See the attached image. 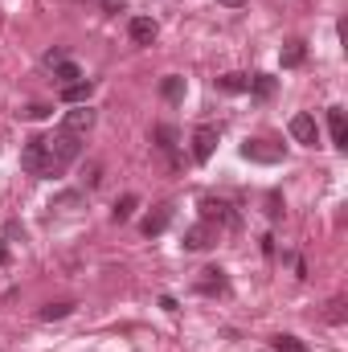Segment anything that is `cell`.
<instances>
[{
    "mask_svg": "<svg viewBox=\"0 0 348 352\" xmlns=\"http://www.w3.org/2000/svg\"><path fill=\"white\" fill-rule=\"evenodd\" d=\"M45 148H50V160L58 164V173H66L78 156H83V140L78 135H70V131H54V135H45Z\"/></svg>",
    "mask_w": 348,
    "mask_h": 352,
    "instance_id": "1",
    "label": "cell"
},
{
    "mask_svg": "<svg viewBox=\"0 0 348 352\" xmlns=\"http://www.w3.org/2000/svg\"><path fill=\"white\" fill-rule=\"evenodd\" d=\"M21 164H25V173H33V176H62V173H58V164L50 160L45 135H33V140L25 144V152H21Z\"/></svg>",
    "mask_w": 348,
    "mask_h": 352,
    "instance_id": "2",
    "label": "cell"
},
{
    "mask_svg": "<svg viewBox=\"0 0 348 352\" xmlns=\"http://www.w3.org/2000/svg\"><path fill=\"white\" fill-rule=\"evenodd\" d=\"M213 148H217V127L201 123V127L193 131V160H197V164H205V160L213 156Z\"/></svg>",
    "mask_w": 348,
    "mask_h": 352,
    "instance_id": "3",
    "label": "cell"
},
{
    "mask_svg": "<svg viewBox=\"0 0 348 352\" xmlns=\"http://www.w3.org/2000/svg\"><path fill=\"white\" fill-rule=\"evenodd\" d=\"M90 127H94V111H90L87 102L83 107H74V111H66V119H62V131H70V135H87Z\"/></svg>",
    "mask_w": 348,
    "mask_h": 352,
    "instance_id": "4",
    "label": "cell"
},
{
    "mask_svg": "<svg viewBox=\"0 0 348 352\" xmlns=\"http://www.w3.org/2000/svg\"><path fill=\"white\" fill-rule=\"evenodd\" d=\"M291 135H295V144H303V148H316V144H320V127H316L312 115H295V119H291Z\"/></svg>",
    "mask_w": 348,
    "mask_h": 352,
    "instance_id": "5",
    "label": "cell"
},
{
    "mask_svg": "<svg viewBox=\"0 0 348 352\" xmlns=\"http://www.w3.org/2000/svg\"><path fill=\"white\" fill-rule=\"evenodd\" d=\"M213 242H217V230H213L209 221H201V226H188V230H184V246H188V250H209Z\"/></svg>",
    "mask_w": 348,
    "mask_h": 352,
    "instance_id": "6",
    "label": "cell"
},
{
    "mask_svg": "<svg viewBox=\"0 0 348 352\" xmlns=\"http://www.w3.org/2000/svg\"><path fill=\"white\" fill-rule=\"evenodd\" d=\"M168 221H173V205H156V209L140 221V230H144L148 238H156V234H164V230H168Z\"/></svg>",
    "mask_w": 348,
    "mask_h": 352,
    "instance_id": "7",
    "label": "cell"
},
{
    "mask_svg": "<svg viewBox=\"0 0 348 352\" xmlns=\"http://www.w3.org/2000/svg\"><path fill=\"white\" fill-rule=\"evenodd\" d=\"M197 291L201 295H226V270L221 266H205L201 278H197Z\"/></svg>",
    "mask_w": 348,
    "mask_h": 352,
    "instance_id": "8",
    "label": "cell"
},
{
    "mask_svg": "<svg viewBox=\"0 0 348 352\" xmlns=\"http://www.w3.org/2000/svg\"><path fill=\"white\" fill-rule=\"evenodd\" d=\"M201 213H205V221H209V226H213V221H217V226H234L230 205H226V201H217V197H205V201H201Z\"/></svg>",
    "mask_w": 348,
    "mask_h": 352,
    "instance_id": "9",
    "label": "cell"
},
{
    "mask_svg": "<svg viewBox=\"0 0 348 352\" xmlns=\"http://www.w3.org/2000/svg\"><path fill=\"white\" fill-rule=\"evenodd\" d=\"M127 33H131L135 45H152V41H156V21H152V16H131Z\"/></svg>",
    "mask_w": 348,
    "mask_h": 352,
    "instance_id": "10",
    "label": "cell"
},
{
    "mask_svg": "<svg viewBox=\"0 0 348 352\" xmlns=\"http://www.w3.org/2000/svg\"><path fill=\"white\" fill-rule=\"evenodd\" d=\"M242 156L246 160H259V164H274L283 152L279 148H266V140H250V144H242Z\"/></svg>",
    "mask_w": 348,
    "mask_h": 352,
    "instance_id": "11",
    "label": "cell"
},
{
    "mask_svg": "<svg viewBox=\"0 0 348 352\" xmlns=\"http://www.w3.org/2000/svg\"><path fill=\"white\" fill-rule=\"evenodd\" d=\"M328 131H332V144L345 152V148H348V119H345V111H340V107H332V111H328Z\"/></svg>",
    "mask_w": 348,
    "mask_h": 352,
    "instance_id": "12",
    "label": "cell"
},
{
    "mask_svg": "<svg viewBox=\"0 0 348 352\" xmlns=\"http://www.w3.org/2000/svg\"><path fill=\"white\" fill-rule=\"evenodd\" d=\"M279 62H283V70H299V66L307 62V45H303V41H287L283 54H279Z\"/></svg>",
    "mask_w": 348,
    "mask_h": 352,
    "instance_id": "13",
    "label": "cell"
},
{
    "mask_svg": "<svg viewBox=\"0 0 348 352\" xmlns=\"http://www.w3.org/2000/svg\"><path fill=\"white\" fill-rule=\"evenodd\" d=\"M90 90H94V82H90V78H78V82L62 87V102H70V107H83V102H90Z\"/></svg>",
    "mask_w": 348,
    "mask_h": 352,
    "instance_id": "14",
    "label": "cell"
},
{
    "mask_svg": "<svg viewBox=\"0 0 348 352\" xmlns=\"http://www.w3.org/2000/svg\"><path fill=\"white\" fill-rule=\"evenodd\" d=\"M152 140H156L160 152H168V156L176 152V127H168V123H156V127H152Z\"/></svg>",
    "mask_w": 348,
    "mask_h": 352,
    "instance_id": "15",
    "label": "cell"
},
{
    "mask_svg": "<svg viewBox=\"0 0 348 352\" xmlns=\"http://www.w3.org/2000/svg\"><path fill=\"white\" fill-rule=\"evenodd\" d=\"M274 87H279V82H274V78H270V74H254V78H250V94H254V98H259V102H266V98H274Z\"/></svg>",
    "mask_w": 348,
    "mask_h": 352,
    "instance_id": "16",
    "label": "cell"
},
{
    "mask_svg": "<svg viewBox=\"0 0 348 352\" xmlns=\"http://www.w3.org/2000/svg\"><path fill=\"white\" fill-rule=\"evenodd\" d=\"M135 209H140V197H135V192H127V197H119V201H115L111 217H115V221H131V213H135Z\"/></svg>",
    "mask_w": 348,
    "mask_h": 352,
    "instance_id": "17",
    "label": "cell"
},
{
    "mask_svg": "<svg viewBox=\"0 0 348 352\" xmlns=\"http://www.w3.org/2000/svg\"><path fill=\"white\" fill-rule=\"evenodd\" d=\"M246 87H250V74H238V70L217 78V90H226V94H242Z\"/></svg>",
    "mask_w": 348,
    "mask_h": 352,
    "instance_id": "18",
    "label": "cell"
},
{
    "mask_svg": "<svg viewBox=\"0 0 348 352\" xmlns=\"http://www.w3.org/2000/svg\"><path fill=\"white\" fill-rule=\"evenodd\" d=\"M54 78H58L62 87H70V82H78V78H83V70H78L74 62H66V58H62V62L54 66Z\"/></svg>",
    "mask_w": 348,
    "mask_h": 352,
    "instance_id": "19",
    "label": "cell"
},
{
    "mask_svg": "<svg viewBox=\"0 0 348 352\" xmlns=\"http://www.w3.org/2000/svg\"><path fill=\"white\" fill-rule=\"evenodd\" d=\"M160 94H164L168 102H180V98H184V78H180V74H168V78L160 82Z\"/></svg>",
    "mask_w": 348,
    "mask_h": 352,
    "instance_id": "20",
    "label": "cell"
},
{
    "mask_svg": "<svg viewBox=\"0 0 348 352\" xmlns=\"http://www.w3.org/2000/svg\"><path fill=\"white\" fill-rule=\"evenodd\" d=\"M74 311V303H45L41 307V320H66Z\"/></svg>",
    "mask_w": 348,
    "mask_h": 352,
    "instance_id": "21",
    "label": "cell"
},
{
    "mask_svg": "<svg viewBox=\"0 0 348 352\" xmlns=\"http://www.w3.org/2000/svg\"><path fill=\"white\" fill-rule=\"evenodd\" d=\"M274 352H307L299 336H274Z\"/></svg>",
    "mask_w": 348,
    "mask_h": 352,
    "instance_id": "22",
    "label": "cell"
},
{
    "mask_svg": "<svg viewBox=\"0 0 348 352\" xmlns=\"http://www.w3.org/2000/svg\"><path fill=\"white\" fill-rule=\"evenodd\" d=\"M78 201H83L78 192H62V197L54 201V209H70V205H78Z\"/></svg>",
    "mask_w": 348,
    "mask_h": 352,
    "instance_id": "23",
    "label": "cell"
},
{
    "mask_svg": "<svg viewBox=\"0 0 348 352\" xmlns=\"http://www.w3.org/2000/svg\"><path fill=\"white\" fill-rule=\"evenodd\" d=\"M45 115H50V107H45V102H33V107L25 111V119H45Z\"/></svg>",
    "mask_w": 348,
    "mask_h": 352,
    "instance_id": "24",
    "label": "cell"
},
{
    "mask_svg": "<svg viewBox=\"0 0 348 352\" xmlns=\"http://www.w3.org/2000/svg\"><path fill=\"white\" fill-rule=\"evenodd\" d=\"M4 234H8V238H21V242H25V230H21L17 221H8V226H4Z\"/></svg>",
    "mask_w": 348,
    "mask_h": 352,
    "instance_id": "25",
    "label": "cell"
},
{
    "mask_svg": "<svg viewBox=\"0 0 348 352\" xmlns=\"http://www.w3.org/2000/svg\"><path fill=\"white\" fill-rule=\"evenodd\" d=\"M98 173H102V168H98V164H90V168H87V184H90V188H94V184H98V180H102V176H98Z\"/></svg>",
    "mask_w": 348,
    "mask_h": 352,
    "instance_id": "26",
    "label": "cell"
},
{
    "mask_svg": "<svg viewBox=\"0 0 348 352\" xmlns=\"http://www.w3.org/2000/svg\"><path fill=\"white\" fill-rule=\"evenodd\" d=\"M102 8H107V12H123L127 4H123V0H102Z\"/></svg>",
    "mask_w": 348,
    "mask_h": 352,
    "instance_id": "27",
    "label": "cell"
},
{
    "mask_svg": "<svg viewBox=\"0 0 348 352\" xmlns=\"http://www.w3.org/2000/svg\"><path fill=\"white\" fill-rule=\"evenodd\" d=\"M217 4H226V8H242L246 0H217Z\"/></svg>",
    "mask_w": 348,
    "mask_h": 352,
    "instance_id": "28",
    "label": "cell"
},
{
    "mask_svg": "<svg viewBox=\"0 0 348 352\" xmlns=\"http://www.w3.org/2000/svg\"><path fill=\"white\" fill-rule=\"evenodd\" d=\"M0 266H8V246L0 242Z\"/></svg>",
    "mask_w": 348,
    "mask_h": 352,
    "instance_id": "29",
    "label": "cell"
}]
</instances>
